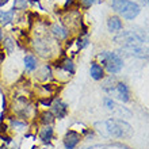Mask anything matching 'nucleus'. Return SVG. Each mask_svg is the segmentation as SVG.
Segmentation results:
<instances>
[{"label":"nucleus","instance_id":"nucleus-26","mask_svg":"<svg viewBox=\"0 0 149 149\" xmlns=\"http://www.w3.org/2000/svg\"><path fill=\"white\" fill-rule=\"evenodd\" d=\"M19 1H24V0H19Z\"/></svg>","mask_w":149,"mask_h":149},{"label":"nucleus","instance_id":"nucleus-14","mask_svg":"<svg viewBox=\"0 0 149 149\" xmlns=\"http://www.w3.org/2000/svg\"><path fill=\"white\" fill-rule=\"evenodd\" d=\"M52 31H53V34L56 36V38H58V39H64L68 37L67 29H64L63 26H60V24H54L53 29H52Z\"/></svg>","mask_w":149,"mask_h":149},{"label":"nucleus","instance_id":"nucleus-4","mask_svg":"<svg viewBox=\"0 0 149 149\" xmlns=\"http://www.w3.org/2000/svg\"><path fill=\"white\" fill-rule=\"evenodd\" d=\"M114 41L117 43L123 45V47L126 46H140L145 42L144 36L138 34L137 31H122L121 34L114 37Z\"/></svg>","mask_w":149,"mask_h":149},{"label":"nucleus","instance_id":"nucleus-15","mask_svg":"<svg viewBox=\"0 0 149 149\" xmlns=\"http://www.w3.org/2000/svg\"><path fill=\"white\" fill-rule=\"evenodd\" d=\"M24 67L27 71H34L37 68V60L34 56H26L24 57Z\"/></svg>","mask_w":149,"mask_h":149},{"label":"nucleus","instance_id":"nucleus-20","mask_svg":"<svg viewBox=\"0 0 149 149\" xmlns=\"http://www.w3.org/2000/svg\"><path fill=\"white\" fill-rule=\"evenodd\" d=\"M132 1H134L136 4H141V6H148V0H132Z\"/></svg>","mask_w":149,"mask_h":149},{"label":"nucleus","instance_id":"nucleus-17","mask_svg":"<svg viewBox=\"0 0 149 149\" xmlns=\"http://www.w3.org/2000/svg\"><path fill=\"white\" fill-rule=\"evenodd\" d=\"M104 104H106V107L109 109V110H115V103L113 102V99H110V98H104Z\"/></svg>","mask_w":149,"mask_h":149},{"label":"nucleus","instance_id":"nucleus-21","mask_svg":"<svg viewBox=\"0 0 149 149\" xmlns=\"http://www.w3.org/2000/svg\"><path fill=\"white\" fill-rule=\"evenodd\" d=\"M10 0H0V7H3L4 4H7Z\"/></svg>","mask_w":149,"mask_h":149},{"label":"nucleus","instance_id":"nucleus-3","mask_svg":"<svg viewBox=\"0 0 149 149\" xmlns=\"http://www.w3.org/2000/svg\"><path fill=\"white\" fill-rule=\"evenodd\" d=\"M99 58L102 60L103 65L106 67L107 72L111 74H117L121 72L123 61L117 53H111V52H103L102 54H99Z\"/></svg>","mask_w":149,"mask_h":149},{"label":"nucleus","instance_id":"nucleus-16","mask_svg":"<svg viewBox=\"0 0 149 149\" xmlns=\"http://www.w3.org/2000/svg\"><path fill=\"white\" fill-rule=\"evenodd\" d=\"M41 121H42L43 125H50V123H53V121H54V115L50 113V111H45V113H42V115H41Z\"/></svg>","mask_w":149,"mask_h":149},{"label":"nucleus","instance_id":"nucleus-10","mask_svg":"<svg viewBox=\"0 0 149 149\" xmlns=\"http://www.w3.org/2000/svg\"><path fill=\"white\" fill-rule=\"evenodd\" d=\"M90 73H91V77L94 79V80H102V79L104 77V71H103V68L100 67L98 63L91 64Z\"/></svg>","mask_w":149,"mask_h":149},{"label":"nucleus","instance_id":"nucleus-5","mask_svg":"<svg viewBox=\"0 0 149 149\" xmlns=\"http://www.w3.org/2000/svg\"><path fill=\"white\" fill-rule=\"evenodd\" d=\"M79 142H80V134L77 132H74V130L67 132L65 137H64V146H65V149H74Z\"/></svg>","mask_w":149,"mask_h":149},{"label":"nucleus","instance_id":"nucleus-6","mask_svg":"<svg viewBox=\"0 0 149 149\" xmlns=\"http://www.w3.org/2000/svg\"><path fill=\"white\" fill-rule=\"evenodd\" d=\"M52 111H53V115L58 119H63L64 117H67L68 114V106L61 100H56L54 104L52 106Z\"/></svg>","mask_w":149,"mask_h":149},{"label":"nucleus","instance_id":"nucleus-11","mask_svg":"<svg viewBox=\"0 0 149 149\" xmlns=\"http://www.w3.org/2000/svg\"><path fill=\"white\" fill-rule=\"evenodd\" d=\"M39 138L43 144H50V141L53 140V129H52L50 125H47L45 129L41 130L39 133Z\"/></svg>","mask_w":149,"mask_h":149},{"label":"nucleus","instance_id":"nucleus-18","mask_svg":"<svg viewBox=\"0 0 149 149\" xmlns=\"http://www.w3.org/2000/svg\"><path fill=\"white\" fill-rule=\"evenodd\" d=\"M95 1H96V0H80V3H81V6L84 8H90Z\"/></svg>","mask_w":149,"mask_h":149},{"label":"nucleus","instance_id":"nucleus-7","mask_svg":"<svg viewBox=\"0 0 149 149\" xmlns=\"http://www.w3.org/2000/svg\"><path fill=\"white\" fill-rule=\"evenodd\" d=\"M114 92H117L118 98L123 100V102H129L130 99V91H129V87L126 86L125 83H117L115 84V88H114Z\"/></svg>","mask_w":149,"mask_h":149},{"label":"nucleus","instance_id":"nucleus-12","mask_svg":"<svg viewBox=\"0 0 149 149\" xmlns=\"http://www.w3.org/2000/svg\"><path fill=\"white\" fill-rule=\"evenodd\" d=\"M57 67H60L64 71H67L69 74L74 73V65L72 63V60H69V58H64L63 61H60V64H57Z\"/></svg>","mask_w":149,"mask_h":149},{"label":"nucleus","instance_id":"nucleus-13","mask_svg":"<svg viewBox=\"0 0 149 149\" xmlns=\"http://www.w3.org/2000/svg\"><path fill=\"white\" fill-rule=\"evenodd\" d=\"M14 12H15V7L7 12H3L1 16H0V23L3 24V26H7V24L11 23L12 19H14Z\"/></svg>","mask_w":149,"mask_h":149},{"label":"nucleus","instance_id":"nucleus-22","mask_svg":"<svg viewBox=\"0 0 149 149\" xmlns=\"http://www.w3.org/2000/svg\"><path fill=\"white\" fill-rule=\"evenodd\" d=\"M72 3H73V0H67V1H65V7H68V6H71Z\"/></svg>","mask_w":149,"mask_h":149},{"label":"nucleus","instance_id":"nucleus-1","mask_svg":"<svg viewBox=\"0 0 149 149\" xmlns=\"http://www.w3.org/2000/svg\"><path fill=\"white\" fill-rule=\"evenodd\" d=\"M111 7L126 20H133L141 12V7L132 0H111Z\"/></svg>","mask_w":149,"mask_h":149},{"label":"nucleus","instance_id":"nucleus-9","mask_svg":"<svg viewBox=\"0 0 149 149\" xmlns=\"http://www.w3.org/2000/svg\"><path fill=\"white\" fill-rule=\"evenodd\" d=\"M122 27H123L122 20L118 16H110L109 18V20H107V29H109V31H111V33L121 31Z\"/></svg>","mask_w":149,"mask_h":149},{"label":"nucleus","instance_id":"nucleus-25","mask_svg":"<svg viewBox=\"0 0 149 149\" xmlns=\"http://www.w3.org/2000/svg\"><path fill=\"white\" fill-rule=\"evenodd\" d=\"M1 14H3V11H0V16H1Z\"/></svg>","mask_w":149,"mask_h":149},{"label":"nucleus","instance_id":"nucleus-23","mask_svg":"<svg viewBox=\"0 0 149 149\" xmlns=\"http://www.w3.org/2000/svg\"><path fill=\"white\" fill-rule=\"evenodd\" d=\"M1 38H3V33H1V30H0V41H1Z\"/></svg>","mask_w":149,"mask_h":149},{"label":"nucleus","instance_id":"nucleus-2","mask_svg":"<svg viewBox=\"0 0 149 149\" xmlns=\"http://www.w3.org/2000/svg\"><path fill=\"white\" fill-rule=\"evenodd\" d=\"M106 129L109 134L118 138L130 137L133 133V129L127 122L122 121V119H115V118H111V119L106 121Z\"/></svg>","mask_w":149,"mask_h":149},{"label":"nucleus","instance_id":"nucleus-8","mask_svg":"<svg viewBox=\"0 0 149 149\" xmlns=\"http://www.w3.org/2000/svg\"><path fill=\"white\" fill-rule=\"evenodd\" d=\"M122 53H125L127 56H134V57H141V58H146V50L141 49L140 46H126L121 49Z\"/></svg>","mask_w":149,"mask_h":149},{"label":"nucleus","instance_id":"nucleus-19","mask_svg":"<svg viewBox=\"0 0 149 149\" xmlns=\"http://www.w3.org/2000/svg\"><path fill=\"white\" fill-rule=\"evenodd\" d=\"M4 45H6V47H7V52H8V53H11V52H12V47H14V42H12L11 39L8 38V39H6Z\"/></svg>","mask_w":149,"mask_h":149},{"label":"nucleus","instance_id":"nucleus-24","mask_svg":"<svg viewBox=\"0 0 149 149\" xmlns=\"http://www.w3.org/2000/svg\"><path fill=\"white\" fill-rule=\"evenodd\" d=\"M0 149H7V146H1V148H0Z\"/></svg>","mask_w":149,"mask_h":149}]
</instances>
